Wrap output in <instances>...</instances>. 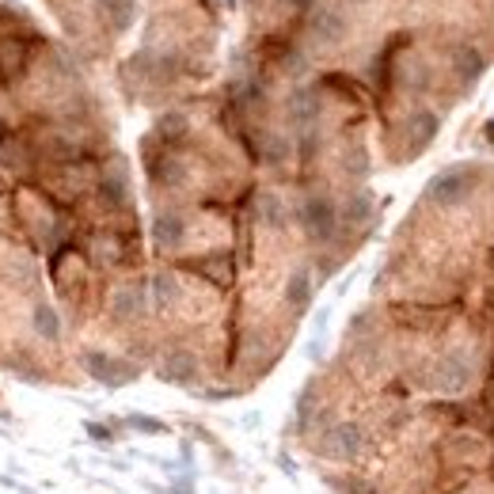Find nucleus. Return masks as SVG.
Segmentation results:
<instances>
[{
  "mask_svg": "<svg viewBox=\"0 0 494 494\" xmlns=\"http://www.w3.org/2000/svg\"><path fill=\"white\" fill-rule=\"evenodd\" d=\"M160 377L171 380V384H190V380L198 377V361H195V354H187V350L167 354L164 365H160Z\"/></svg>",
  "mask_w": 494,
  "mask_h": 494,
  "instance_id": "obj_7",
  "label": "nucleus"
},
{
  "mask_svg": "<svg viewBox=\"0 0 494 494\" xmlns=\"http://www.w3.org/2000/svg\"><path fill=\"white\" fill-rule=\"evenodd\" d=\"M111 312H115L118 319H134V316H141V312H145V289H141V286H126V289H118Z\"/></svg>",
  "mask_w": 494,
  "mask_h": 494,
  "instance_id": "obj_8",
  "label": "nucleus"
},
{
  "mask_svg": "<svg viewBox=\"0 0 494 494\" xmlns=\"http://www.w3.org/2000/svg\"><path fill=\"white\" fill-rule=\"evenodd\" d=\"M468 377H471V365H468L464 354H445L441 358V365H438V388L457 392V388H464V384H468Z\"/></svg>",
  "mask_w": 494,
  "mask_h": 494,
  "instance_id": "obj_6",
  "label": "nucleus"
},
{
  "mask_svg": "<svg viewBox=\"0 0 494 494\" xmlns=\"http://www.w3.org/2000/svg\"><path fill=\"white\" fill-rule=\"evenodd\" d=\"M300 225H305V232L312 236V240H331L335 236V225H338V209L331 198L316 195L308 198L305 206H300Z\"/></svg>",
  "mask_w": 494,
  "mask_h": 494,
  "instance_id": "obj_2",
  "label": "nucleus"
},
{
  "mask_svg": "<svg viewBox=\"0 0 494 494\" xmlns=\"http://www.w3.org/2000/svg\"><path fill=\"white\" fill-rule=\"evenodd\" d=\"M84 369H88L99 384H111V388H122L126 380L137 377V365L122 361V358H111V354H99V350L84 354Z\"/></svg>",
  "mask_w": 494,
  "mask_h": 494,
  "instance_id": "obj_4",
  "label": "nucleus"
},
{
  "mask_svg": "<svg viewBox=\"0 0 494 494\" xmlns=\"http://www.w3.org/2000/svg\"><path fill=\"white\" fill-rule=\"evenodd\" d=\"M289 115H293V122H300V126L316 122V115H319L316 96H312V92H297V96H293V103H289Z\"/></svg>",
  "mask_w": 494,
  "mask_h": 494,
  "instance_id": "obj_12",
  "label": "nucleus"
},
{
  "mask_svg": "<svg viewBox=\"0 0 494 494\" xmlns=\"http://www.w3.org/2000/svg\"><path fill=\"white\" fill-rule=\"evenodd\" d=\"M183 232H187V225H183L179 213H164V217L156 221V240H160L164 247H176V244L183 240Z\"/></svg>",
  "mask_w": 494,
  "mask_h": 494,
  "instance_id": "obj_11",
  "label": "nucleus"
},
{
  "mask_svg": "<svg viewBox=\"0 0 494 494\" xmlns=\"http://www.w3.org/2000/svg\"><path fill=\"white\" fill-rule=\"evenodd\" d=\"M286 156H289V141L277 137V134H270V137L263 141V160H267V164H282Z\"/></svg>",
  "mask_w": 494,
  "mask_h": 494,
  "instance_id": "obj_17",
  "label": "nucleus"
},
{
  "mask_svg": "<svg viewBox=\"0 0 494 494\" xmlns=\"http://www.w3.org/2000/svg\"><path fill=\"white\" fill-rule=\"evenodd\" d=\"M190 270L206 274L209 282H217V286L232 282V259H228V255H209V259H202V263H190Z\"/></svg>",
  "mask_w": 494,
  "mask_h": 494,
  "instance_id": "obj_9",
  "label": "nucleus"
},
{
  "mask_svg": "<svg viewBox=\"0 0 494 494\" xmlns=\"http://www.w3.org/2000/svg\"><path fill=\"white\" fill-rule=\"evenodd\" d=\"M338 490H342V494H380L373 483H365V479H342Z\"/></svg>",
  "mask_w": 494,
  "mask_h": 494,
  "instance_id": "obj_22",
  "label": "nucleus"
},
{
  "mask_svg": "<svg viewBox=\"0 0 494 494\" xmlns=\"http://www.w3.org/2000/svg\"><path fill=\"white\" fill-rule=\"evenodd\" d=\"M103 8L115 15V27H126L134 15V0H103Z\"/></svg>",
  "mask_w": 494,
  "mask_h": 494,
  "instance_id": "obj_21",
  "label": "nucleus"
},
{
  "mask_svg": "<svg viewBox=\"0 0 494 494\" xmlns=\"http://www.w3.org/2000/svg\"><path fill=\"white\" fill-rule=\"evenodd\" d=\"M471 187H476V171L471 167H449L429 183V198H434L438 206H460L471 195Z\"/></svg>",
  "mask_w": 494,
  "mask_h": 494,
  "instance_id": "obj_1",
  "label": "nucleus"
},
{
  "mask_svg": "<svg viewBox=\"0 0 494 494\" xmlns=\"http://www.w3.org/2000/svg\"><path fill=\"white\" fill-rule=\"evenodd\" d=\"M35 331H38L42 338H57V335H61V328H57V312L46 308V305H38V308H35Z\"/></svg>",
  "mask_w": 494,
  "mask_h": 494,
  "instance_id": "obj_16",
  "label": "nucleus"
},
{
  "mask_svg": "<svg viewBox=\"0 0 494 494\" xmlns=\"http://www.w3.org/2000/svg\"><path fill=\"white\" fill-rule=\"evenodd\" d=\"M153 289H156V305H171V300L179 297V286L171 282L167 274H156V277H153Z\"/></svg>",
  "mask_w": 494,
  "mask_h": 494,
  "instance_id": "obj_20",
  "label": "nucleus"
},
{
  "mask_svg": "<svg viewBox=\"0 0 494 494\" xmlns=\"http://www.w3.org/2000/svg\"><path fill=\"white\" fill-rule=\"evenodd\" d=\"M308 27L319 42H342L347 38V19H342V12L335 8H316L312 19H308Z\"/></svg>",
  "mask_w": 494,
  "mask_h": 494,
  "instance_id": "obj_5",
  "label": "nucleus"
},
{
  "mask_svg": "<svg viewBox=\"0 0 494 494\" xmlns=\"http://www.w3.org/2000/svg\"><path fill=\"white\" fill-rule=\"evenodd\" d=\"M438 134V118L429 115V111H418L415 122H411V137H415V148H426L429 141H434Z\"/></svg>",
  "mask_w": 494,
  "mask_h": 494,
  "instance_id": "obj_14",
  "label": "nucleus"
},
{
  "mask_svg": "<svg viewBox=\"0 0 494 494\" xmlns=\"http://www.w3.org/2000/svg\"><path fill=\"white\" fill-rule=\"evenodd\" d=\"M130 426H134V429H145V434H164V422L141 418V415H130Z\"/></svg>",
  "mask_w": 494,
  "mask_h": 494,
  "instance_id": "obj_23",
  "label": "nucleus"
},
{
  "mask_svg": "<svg viewBox=\"0 0 494 494\" xmlns=\"http://www.w3.org/2000/svg\"><path fill=\"white\" fill-rule=\"evenodd\" d=\"M259 209H263V221H267L270 228H282V225H286V213H282V202H277L274 195H263V206H259Z\"/></svg>",
  "mask_w": 494,
  "mask_h": 494,
  "instance_id": "obj_18",
  "label": "nucleus"
},
{
  "mask_svg": "<svg viewBox=\"0 0 494 494\" xmlns=\"http://www.w3.org/2000/svg\"><path fill=\"white\" fill-rule=\"evenodd\" d=\"M369 213H373V198L369 195H354L347 202V209H342V217H347L350 225H365V221H369Z\"/></svg>",
  "mask_w": 494,
  "mask_h": 494,
  "instance_id": "obj_15",
  "label": "nucleus"
},
{
  "mask_svg": "<svg viewBox=\"0 0 494 494\" xmlns=\"http://www.w3.org/2000/svg\"><path fill=\"white\" fill-rule=\"evenodd\" d=\"M453 66H457V73L464 80H476L483 73V57L471 50V46H460V50H453Z\"/></svg>",
  "mask_w": 494,
  "mask_h": 494,
  "instance_id": "obj_13",
  "label": "nucleus"
},
{
  "mask_svg": "<svg viewBox=\"0 0 494 494\" xmlns=\"http://www.w3.org/2000/svg\"><path fill=\"white\" fill-rule=\"evenodd\" d=\"M103 195L111 198L115 206H122V202H126V176H122V171H115V176H106V179H103Z\"/></svg>",
  "mask_w": 494,
  "mask_h": 494,
  "instance_id": "obj_19",
  "label": "nucleus"
},
{
  "mask_svg": "<svg viewBox=\"0 0 494 494\" xmlns=\"http://www.w3.org/2000/svg\"><path fill=\"white\" fill-rule=\"evenodd\" d=\"M286 300L300 312V308H308V300H312V277H308V270H297L293 277H289V286H286Z\"/></svg>",
  "mask_w": 494,
  "mask_h": 494,
  "instance_id": "obj_10",
  "label": "nucleus"
},
{
  "mask_svg": "<svg viewBox=\"0 0 494 494\" xmlns=\"http://www.w3.org/2000/svg\"><path fill=\"white\" fill-rule=\"evenodd\" d=\"M487 137H490V141H494V122H490V126H487Z\"/></svg>",
  "mask_w": 494,
  "mask_h": 494,
  "instance_id": "obj_24",
  "label": "nucleus"
},
{
  "mask_svg": "<svg viewBox=\"0 0 494 494\" xmlns=\"http://www.w3.org/2000/svg\"><path fill=\"white\" fill-rule=\"evenodd\" d=\"M361 445H365V434H361V426L354 422H338L331 426L324 438H319V453L324 457H335V460H350L361 453Z\"/></svg>",
  "mask_w": 494,
  "mask_h": 494,
  "instance_id": "obj_3",
  "label": "nucleus"
}]
</instances>
